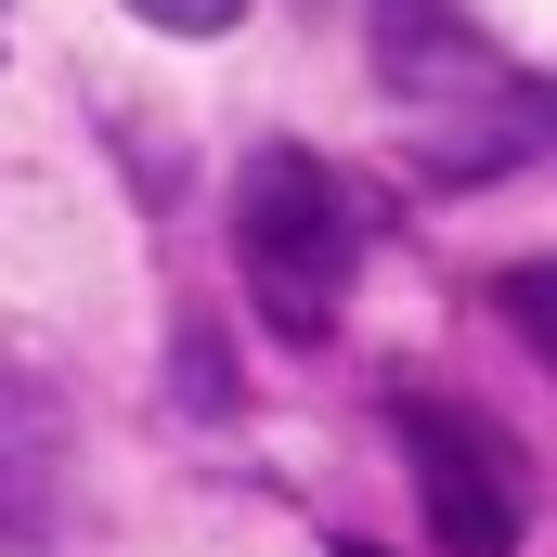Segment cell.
Masks as SVG:
<instances>
[{
	"label": "cell",
	"mask_w": 557,
	"mask_h": 557,
	"mask_svg": "<svg viewBox=\"0 0 557 557\" xmlns=\"http://www.w3.org/2000/svg\"><path fill=\"white\" fill-rule=\"evenodd\" d=\"M376 78H389V104L428 131L441 169H493V156H519L557 117L454 0H376Z\"/></svg>",
	"instance_id": "1"
},
{
	"label": "cell",
	"mask_w": 557,
	"mask_h": 557,
	"mask_svg": "<svg viewBox=\"0 0 557 557\" xmlns=\"http://www.w3.org/2000/svg\"><path fill=\"white\" fill-rule=\"evenodd\" d=\"M350 260H363L350 182L324 156H298V143H260L247 182H234V273L260 298V324L273 337H324L337 298H350Z\"/></svg>",
	"instance_id": "2"
},
{
	"label": "cell",
	"mask_w": 557,
	"mask_h": 557,
	"mask_svg": "<svg viewBox=\"0 0 557 557\" xmlns=\"http://www.w3.org/2000/svg\"><path fill=\"white\" fill-rule=\"evenodd\" d=\"M403 467H416V493H428L441 557H506V545H519L532 493H519L506 441L467 416V403H403Z\"/></svg>",
	"instance_id": "3"
},
{
	"label": "cell",
	"mask_w": 557,
	"mask_h": 557,
	"mask_svg": "<svg viewBox=\"0 0 557 557\" xmlns=\"http://www.w3.org/2000/svg\"><path fill=\"white\" fill-rule=\"evenodd\" d=\"M0 532L13 545L52 532V403L26 376H0Z\"/></svg>",
	"instance_id": "4"
},
{
	"label": "cell",
	"mask_w": 557,
	"mask_h": 557,
	"mask_svg": "<svg viewBox=\"0 0 557 557\" xmlns=\"http://www.w3.org/2000/svg\"><path fill=\"white\" fill-rule=\"evenodd\" d=\"M506 324L557 363V260H519V273H506Z\"/></svg>",
	"instance_id": "5"
},
{
	"label": "cell",
	"mask_w": 557,
	"mask_h": 557,
	"mask_svg": "<svg viewBox=\"0 0 557 557\" xmlns=\"http://www.w3.org/2000/svg\"><path fill=\"white\" fill-rule=\"evenodd\" d=\"M131 13H143V26H169V39H221L247 0H131Z\"/></svg>",
	"instance_id": "6"
},
{
	"label": "cell",
	"mask_w": 557,
	"mask_h": 557,
	"mask_svg": "<svg viewBox=\"0 0 557 557\" xmlns=\"http://www.w3.org/2000/svg\"><path fill=\"white\" fill-rule=\"evenodd\" d=\"M337 557H376V545H337Z\"/></svg>",
	"instance_id": "7"
}]
</instances>
